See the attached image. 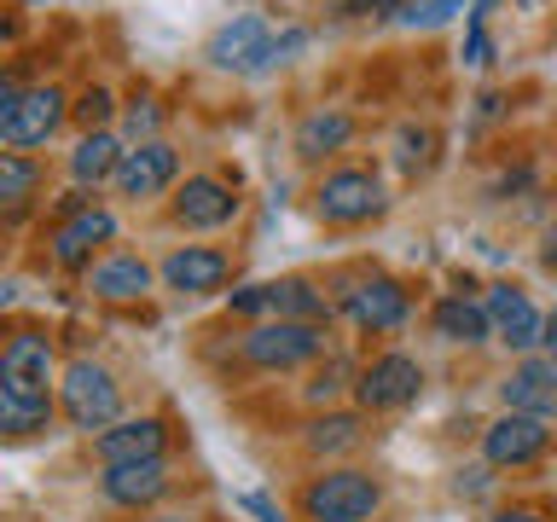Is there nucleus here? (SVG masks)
I'll list each match as a JSON object with an SVG mask.
<instances>
[{
  "label": "nucleus",
  "instance_id": "nucleus-1",
  "mask_svg": "<svg viewBox=\"0 0 557 522\" xmlns=\"http://www.w3.org/2000/svg\"><path fill=\"white\" fill-rule=\"evenodd\" d=\"M64 116H70V104H64L59 87H17V82L0 87V139H7L12 151L47 146Z\"/></svg>",
  "mask_w": 557,
  "mask_h": 522
},
{
  "label": "nucleus",
  "instance_id": "nucleus-2",
  "mask_svg": "<svg viewBox=\"0 0 557 522\" xmlns=\"http://www.w3.org/2000/svg\"><path fill=\"white\" fill-rule=\"evenodd\" d=\"M238 355H244V365H256V372H290V365H308V360L325 355V325L268 320V325L244 331Z\"/></svg>",
  "mask_w": 557,
  "mask_h": 522
},
{
  "label": "nucleus",
  "instance_id": "nucleus-3",
  "mask_svg": "<svg viewBox=\"0 0 557 522\" xmlns=\"http://www.w3.org/2000/svg\"><path fill=\"white\" fill-rule=\"evenodd\" d=\"M59 400H64V418L76 430H111L122 424V389L116 377L94 360H70L64 377H59Z\"/></svg>",
  "mask_w": 557,
  "mask_h": 522
},
{
  "label": "nucleus",
  "instance_id": "nucleus-4",
  "mask_svg": "<svg viewBox=\"0 0 557 522\" xmlns=\"http://www.w3.org/2000/svg\"><path fill=\"white\" fill-rule=\"evenodd\" d=\"M383 505V487L366 470H325L302 487V517L308 522H366Z\"/></svg>",
  "mask_w": 557,
  "mask_h": 522
},
{
  "label": "nucleus",
  "instance_id": "nucleus-5",
  "mask_svg": "<svg viewBox=\"0 0 557 522\" xmlns=\"http://www.w3.org/2000/svg\"><path fill=\"white\" fill-rule=\"evenodd\" d=\"M418 389H424V365H418L412 355H377V360L355 377L360 412H395V407H412Z\"/></svg>",
  "mask_w": 557,
  "mask_h": 522
},
{
  "label": "nucleus",
  "instance_id": "nucleus-6",
  "mask_svg": "<svg viewBox=\"0 0 557 522\" xmlns=\"http://www.w3.org/2000/svg\"><path fill=\"white\" fill-rule=\"evenodd\" d=\"M313 209H320V221H331V226L372 221L383 209V186H377V174H366V169H337L320 181V191H313Z\"/></svg>",
  "mask_w": 557,
  "mask_h": 522
},
{
  "label": "nucleus",
  "instance_id": "nucleus-7",
  "mask_svg": "<svg viewBox=\"0 0 557 522\" xmlns=\"http://www.w3.org/2000/svg\"><path fill=\"white\" fill-rule=\"evenodd\" d=\"M546 442H552L546 418L505 412V418H494V424L482 430V459L494 470H522V464H534L540 452H546Z\"/></svg>",
  "mask_w": 557,
  "mask_h": 522
},
{
  "label": "nucleus",
  "instance_id": "nucleus-8",
  "mask_svg": "<svg viewBox=\"0 0 557 522\" xmlns=\"http://www.w3.org/2000/svg\"><path fill=\"white\" fill-rule=\"evenodd\" d=\"M52 377H64L59 360H52V343L41 337V331H17V337L7 343V355H0V389H12V395H47Z\"/></svg>",
  "mask_w": 557,
  "mask_h": 522
},
{
  "label": "nucleus",
  "instance_id": "nucleus-9",
  "mask_svg": "<svg viewBox=\"0 0 557 522\" xmlns=\"http://www.w3.org/2000/svg\"><path fill=\"white\" fill-rule=\"evenodd\" d=\"M487 320H494V337L505 348H517V355L546 348V313H540L517 285H494V296H487Z\"/></svg>",
  "mask_w": 557,
  "mask_h": 522
},
{
  "label": "nucleus",
  "instance_id": "nucleus-10",
  "mask_svg": "<svg viewBox=\"0 0 557 522\" xmlns=\"http://www.w3.org/2000/svg\"><path fill=\"white\" fill-rule=\"evenodd\" d=\"M174 174H181V157H174V146H163V139H146V146L122 151L116 191H122V198H134V203H146V198H157V191L174 186Z\"/></svg>",
  "mask_w": 557,
  "mask_h": 522
},
{
  "label": "nucleus",
  "instance_id": "nucleus-11",
  "mask_svg": "<svg viewBox=\"0 0 557 522\" xmlns=\"http://www.w3.org/2000/svg\"><path fill=\"white\" fill-rule=\"evenodd\" d=\"M343 308H348V320H355L360 331H400L407 325V313H412V302H407V290L395 285V278H383V273H372V278H360L355 290H343Z\"/></svg>",
  "mask_w": 557,
  "mask_h": 522
},
{
  "label": "nucleus",
  "instance_id": "nucleus-12",
  "mask_svg": "<svg viewBox=\"0 0 557 522\" xmlns=\"http://www.w3.org/2000/svg\"><path fill=\"white\" fill-rule=\"evenodd\" d=\"M238 215V191L215 181V174H191V181L174 191V221L181 226H198V233H215Z\"/></svg>",
  "mask_w": 557,
  "mask_h": 522
},
{
  "label": "nucleus",
  "instance_id": "nucleus-13",
  "mask_svg": "<svg viewBox=\"0 0 557 522\" xmlns=\"http://www.w3.org/2000/svg\"><path fill=\"white\" fill-rule=\"evenodd\" d=\"M111 238H116V215L99 209V203H87V209L59 221V233H52V261H59V268H87L94 250L111 244Z\"/></svg>",
  "mask_w": 557,
  "mask_h": 522
},
{
  "label": "nucleus",
  "instance_id": "nucleus-14",
  "mask_svg": "<svg viewBox=\"0 0 557 522\" xmlns=\"http://www.w3.org/2000/svg\"><path fill=\"white\" fill-rule=\"evenodd\" d=\"M268 47H273L268 17L244 12V17H233V24H221L215 35H209V52H203V59L215 64V70H261Z\"/></svg>",
  "mask_w": 557,
  "mask_h": 522
},
{
  "label": "nucleus",
  "instance_id": "nucleus-15",
  "mask_svg": "<svg viewBox=\"0 0 557 522\" xmlns=\"http://www.w3.org/2000/svg\"><path fill=\"white\" fill-rule=\"evenodd\" d=\"M505 412H529V418H557V365L546 355H529L511 365V377L499 383Z\"/></svg>",
  "mask_w": 557,
  "mask_h": 522
},
{
  "label": "nucleus",
  "instance_id": "nucleus-16",
  "mask_svg": "<svg viewBox=\"0 0 557 522\" xmlns=\"http://www.w3.org/2000/svg\"><path fill=\"white\" fill-rule=\"evenodd\" d=\"M104 499L111 505H128V511H139V505H157L169 494V464L163 459H139V464H104Z\"/></svg>",
  "mask_w": 557,
  "mask_h": 522
},
{
  "label": "nucleus",
  "instance_id": "nucleus-17",
  "mask_svg": "<svg viewBox=\"0 0 557 522\" xmlns=\"http://www.w3.org/2000/svg\"><path fill=\"white\" fill-rule=\"evenodd\" d=\"M163 418H122V424L99 430V459L104 464H139V459H163Z\"/></svg>",
  "mask_w": 557,
  "mask_h": 522
},
{
  "label": "nucleus",
  "instance_id": "nucleus-18",
  "mask_svg": "<svg viewBox=\"0 0 557 522\" xmlns=\"http://www.w3.org/2000/svg\"><path fill=\"white\" fill-rule=\"evenodd\" d=\"M163 285L181 290V296H209L226 285V256L209 250V244H186L163 261Z\"/></svg>",
  "mask_w": 557,
  "mask_h": 522
},
{
  "label": "nucleus",
  "instance_id": "nucleus-19",
  "mask_svg": "<svg viewBox=\"0 0 557 522\" xmlns=\"http://www.w3.org/2000/svg\"><path fill=\"white\" fill-rule=\"evenodd\" d=\"M430 325H435V337H447V343H465V348H476L494 337V320H487V302H470V296H442L430 313Z\"/></svg>",
  "mask_w": 557,
  "mask_h": 522
},
{
  "label": "nucleus",
  "instance_id": "nucleus-20",
  "mask_svg": "<svg viewBox=\"0 0 557 522\" xmlns=\"http://www.w3.org/2000/svg\"><path fill=\"white\" fill-rule=\"evenodd\" d=\"M116 163H122V139H116L111 128L82 134V139H76V151H70V174H76L82 186L116 181Z\"/></svg>",
  "mask_w": 557,
  "mask_h": 522
},
{
  "label": "nucleus",
  "instance_id": "nucleus-21",
  "mask_svg": "<svg viewBox=\"0 0 557 522\" xmlns=\"http://www.w3.org/2000/svg\"><path fill=\"white\" fill-rule=\"evenodd\" d=\"M146 290H151V268L139 256H111L94 268V296H104V302H139Z\"/></svg>",
  "mask_w": 557,
  "mask_h": 522
},
{
  "label": "nucleus",
  "instance_id": "nucleus-22",
  "mask_svg": "<svg viewBox=\"0 0 557 522\" xmlns=\"http://www.w3.org/2000/svg\"><path fill=\"white\" fill-rule=\"evenodd\" d=\"M348 139H355V116H343V111H313V116H302V128H296V157L320 163V157L343 151Z\"/></svg>",
  "mask_w": 557,
  "mask_h": 522
},
{
  "label": "nucleus",
  "instance_id": "nucleus-23",
  "mask_svg": "<svg viewBox=\"0 0 557 522\" xmlns=\"http://www.w3.org/2000/svg\"><path fill=\"white\" fill-rule=\"evenodd\" d=\"M268 308L273 320H308V325H325V296L308 285V278H273L268 285Z\"/></svg>",
  "mask_w": 557,
  "mask_h": 522
},
{
  "label": "nucleus",
  "instance_id": "nucleus-24",
  "mask_svg": "<svg viewBox=\"0 0 557 522\" xmlns=\"http://www.w3.org/2000/svg\"><path fill=\"white\" fill-rule=\"evenodd\" d=\"M0 430H7L12 442L52 430V400L47 395H12V389H0Z\"/></svg>",
  "mask_w": 557,
  "mask_h": 522
},
{
  "label": "nucleus",
  "instance_id": "nucleus-25",
  "mask_svg": "<svg viewBox=\"0 0 557 522\" xmlns=\"http://www.w3.org/2000/svg\"><path fill=\"white\" fill-rule=\"evenodd\" d=\"M360 412H325V418H313L308 424V447L313 452H348V447H360Z\"/></svg>",
  "mask_w": 557,
  "mask_h": 522
},
{
  "label": "nucleus",
  "instance_id": "nucleus-26",
  "mask_svg": "<svg viewBox=\"0 0 557 522\" xmlns=\"http://www.w3.org/2000/svg\"><path fill=\"white\" fill-rule=\"evenodd\" d=\"M35 181H41V169H35L24 151H0V203L17 209L35 191Z\"/></svg>",
  "mask_w": 557,
  "mask_h": 522
},
{
  "label": "nucleus",
  "instance_id": "nucleus-27",
  "mask_svg": "<svg viewBox=\"0 0 557 522\" xmlns=\"http://www.w3.org/2000/svg\"><path fill=\"white\" fill-rule=\"evenodd\" d=\"M470 0H418V7L400 12V24H412V29H435V24H447L453 12H465Z\"/></svg>",
  "mask_w": 557,
  "mask_h": 522
},
{
  "label": "nucleus",
  "instance_id": "nucleus-28",
  "mask_svg": "<svg viewBox=\"0 0 557 522\" xmlns=\"http://www.w3.org/2000/svg\"><path fill=\"white\" fill-rule=\"evenodd\" d=\"M70 116H76L87 134H99L104 122H111V94H104V87H87V94H82L76 104H70Z\"/></svg>",
  "mask_w": 557,
  "mask_h": 522
},
{
  "label": "nucleus",
  "instance_id": "nucleus-29",
  "mask_svg": "<svg viewBox=\"0 0 557 522\" xmlns=\"http://www.w3.org/2000/svg\"><path fill=\"white\" fill-rule=\"evenodd\" d=\"M348 389V365L343 360H325L320 372H313V383H308V400H337Z\"/></svg>",
  "mask_w": 557,
  "mask_h": 522
},
{
  "label": "nucleus",
  "instance_id": "nucleus-30",
  "mask_svg": "<svg viewBox=\"0 0 557 522\" xmlns=\"http://www.w3.org/2000/svg\"><path fill=\"white\" fill-rule=\"evenodd\" d=\"M157 122H163V111H157L151 99H134V104H128V139H139V146H146V139H157Z\"/></svg>",
  "mask_w": 557,
  "mask_h": 522
},
{
  "label": "nucleus",
  "instance_id": "nucleus-31",
  "mask_svg": "<svg viewBox=\"0 0 557 522\" xmlns=\"http://www.w3.org/2000/svg\"><path fill=\"white\" fill-rule=\"evenodd\" d=\"M343 12H348V17H372V24H383V17H400L407 7H400V0H343Z\"/></svg>",
  "mask_w": 557,
  "mask_h": 522
},
{
  "label": "nucleus",
  "instance_id": "nucleus-32",
  "mask_svg": "<svg viewBox=\"0 0 557 522\" xmlns=\"http://www.w3.org/2000/svg\"><path fill=\"white\" fill-rule=\"evenodd\" d=\"M302 47H308V35H302V29H285V35H278V41L268 47V59H261V70H273V64H290Z\"/></svg>",
  "mask_w": 557,
  "mask_h": 522
},
{
  "label": "nucleus",
  "instance_id": "nucleus-33",
  "mask_svg": "<svg viewBox=\"0 0 557 522\" xmlns=\"http://www.w3.org/2000/svg\"><path fill=\"white\" fill-rule=\"evenodd\" d=\"M233 313H273V308H268V285H244V290H233Z\"/></svg>",
  "mask_w": 557,
  "mask_h": 522
},
{
  "label": "nucleus",
  "instance_id": "nucleus-34",
  "mask_svg": "<svg viewBox=\"0 0 557 522\" xmlns=\"http://www.w3.org/2000/svg\"><path fill=\"white\" fill-rule=\"evenodd\" d=\"M238 505H244V511H250L256 522H285V511H278V505H273L268 494H244Z\"/></svg>",
  "mask_w": 557,
  "mask_h": 522
},
{
  "label": "nucleus",
  "instance_id": "nucleus-35",
  "mask_svg": "<svg viewBox=\"0 0 557 522\" xmlns=\"http://www.w3.org/2000/svg\"><path fill=\"white\" fill-rule=\"evenodd\" d=\"M470 64H487V35H482V24H470Z\"/></svg>",
  "mask_w": 557,
  "mask_h": 522
},
{
  "label": "nucleus",
  "instance_id": "nucleus-36",
  "mask_svg": "<svg viewBox=\"0 0 557 522\" xmlns=\"http://www.w3.org/2000/svg\"><path fill=\"white\" fill-rule=\"evenodd\" d=\"M494 522H546V517H540V511H499Z\"/></svg>",
  "mask_w": 557,
  "mask_h": 522
},
{
  "label": "nucleus",
  "instance_id": "nucleus-37",
  "mask_svg": "<svg viewBox=\"0 0 557 522\" xmlns=\"http://www.w3.org/2000/svg\"><path fill=\"white\" fill-rule=\"evenodd\" d=\"M546 360L557 365V313H552V320H546Z\"/></svg>",
  "mask_w": 557,
  "mask_h": 522
},
{
  "label": "nucleus",
  "instance_id": "nucleus-38",
  "mask_svg": "<svg viewBox=\"0 0 557 522\" xmlns=\"http://www.w3.org/2000/svg\"><path fill=\"white\" fill-rule=\"evenodd\" d=\"M546 256L557 261V226H552V233H546Z\"/></svg>",
  "mask_w": 557,
  "mask_h": 522
},
{
  "label": "nucleus",
  "instance_id": "nucleus-39",
  "mask_svg": "<svg viewBox=\"0 0 557 522\" xmlns=\"http://www.w3.org/2000/svg\"><path fill=\"white\" fill-rule=\"evenodd\" d=\"M157 522H186V517H157Z\"/></svg>",
  "mask_w": 557,
  "mask_h": 522
}]
</instances>
